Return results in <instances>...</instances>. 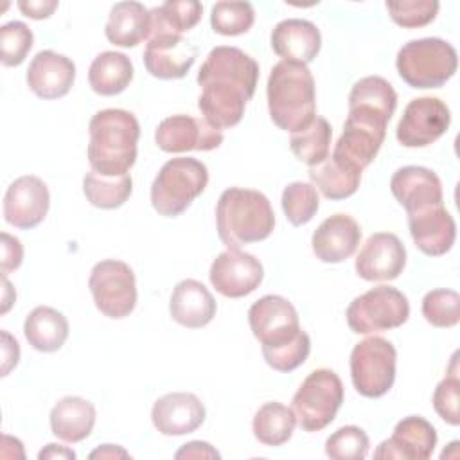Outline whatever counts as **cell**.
Returning <instances> with one entry per match:
<instances>
[{
    "label": "cell",
    "instance_id": "obj_4",
    "mask_svg": "<svg viewBox=\"0 0 460 460\" xmlns=\"http://www.w3.org/2000/svg\"><path fill=\"white\" fill-rule=\"evenodd\" d=\"M395 66L401 79L411 88H440L455 75L458 56L446 40L420 38L399 49Z\"/></svg>",
    "mask_w": 460,
    "mask_h": 460
},
{
    "label": "cell",
    "instance_id": "obj_29",
    "mask_svg": "<svg viewBox=\"0 0 460 460\" xmlns=\"http://www.w3.org/2000/svg\"><path fill=\"white\" fill-rule=\"evenodd\" d=\"M23 334L32 349L40 352H56L68 338V320L58 309L40 305L27 314Z\"/></svg>",
    "mask_w": 460,
    "mask_h": 460
},
{
    "label": "cell",
    "instance_id": "obj_41",
    "mask_svg": "<svg viewBox=\"0 0 460 460\" xmlns=\"http://www.w3.org/2000/svg\"><path fill=\"white\" fill-rule=\"evenodd\" d=\"M368 446V435L361 428L343 426L325 440V455L332 460H363Z\"/></svg>",
    "mask_w": 460,
    "mask_h": 460
},
{
    "label": "cell",
    "instance_id": "obj_38",
    "mask_svg": "<svg viewBox=\"0 0 460 460\" xmlns=\"http://www.w3.org/2000/svg\"><path fill=\"white\" fill-rule=\"evenodd\" d=\"M320 207L318 192L313 183L293 181L282 190V210L293 226L309 223Z\"/></svg>",
    "mask_w": 460,
    "mask_h": 460
},
{
    "label": "cell",
    "instance_id": "obj_13",
    "mask_svg": "<svg viewBox=\"0 0 460 460\" xmlns=\"http://www.w3.org/2000/svg\"><path fill=\"white\" fill-rule=\"evenodd\" d=\"M155 142L165 153L212 151L223 144V133L203 119L180 113L158 124Z\"/></svg>",
    "mask_w": 460,
    "mask_h": 460
},
{
    "label": "cell",
    "instance_id": "obj_12",
    "mask_svg": "<svg viewBox=\"0 0 460 460\" xmlns=\"http://www.w3.org/2000/svg\"><path fill=\"white\" fill-rule=\"evenodd\" d=\"M208 277L217 293L228 298H241L259 288L264 270L261 261L252 253L228 248L212 261Z\"/></svg>",
    "mask_w": 460,
    "mask_h": 460
},
{
    "label": "cell",
    "instance_id": "obj_42",
    "mask_svg": "<svg viewBox=\"0 0 460 460\" xmlns=\"http://www.w3.org/2000/svg\"><path fill=\"white\" fill-rule=\"evenodd\" d=\"M460 379H458V367H456V354H453V361L449 367L447 376L437 385L433 392V408L442 420L451 426L460 424Z\"/></svg>",
    "mask_w": 460,
    "mask_h": 460
},
{
    "label": "cell",
    "instance_id": "obj_18",
    "mask_svg": "<svg viewBox=\"0 0 460 460\" xmlns=\"http://www.w3.org/2000/svg\"><path fill=\"white\" fill-rule=\"evenodd\" d=\"M437 446V431L424 417L410 415L399 420L390 438L383 440L374 451L376 458L426 460Z\"/></svg>",
    "mask_w": 460,
    "mask_h": 460
},
{
    "label": "cell",
    "instance_id": "obj_50",
    "mask_svg": "<svg viewBox=\"0 0 460 460\" xmlns=\"http://www.w3.org/2000/svg\"><path fill=\"white\" fill-rule=\"evenodd\" d=\"M128 456L129 453L126 449L113 444H104L90 453V458H128Z\"/></svg>",
    "mask_w": 460,
    "mask_h": 460
},
{
    "label": "cell",
    "instance_id": "obj_48",
    "mask_svg": "<svg viewBox=\"0 0 460 460\" xmlns=\"http://www.w3.org/2000/svg\"><path fill=\"white\" fill-rule=\"evenodd\" d=\"M2 354H4V365H2V376H7L13 367H16L20 358V347L18 341L13 340L5 331H2Z\"/></svg>",
    "mask_w": 460,
    "mask_h": 460
},
{
    "label": "cell",
    "instance_id": "obj_32",
    "mask_svg": "<svg viewBox=\"0 0 460 460\" xmlns=\"http://www.w3.org/2000/svg\"><path fill=\"white\" fill-rule=\"evenodd\" d=\"M296 426L295 411L280 402H266L262 404L252 422V429L255 438L264 446H282L286 444Z\"/></svg>",
    "mask_w": 460,
    "mask_h": 460
},
{
    "label": "cell",
    "instance_id": "obj_30",
    "mask_svg": "<svg viewBox=\"0 0 460 460\" xmlns=\"http://www.w3.org/2000/svg\"><path fill=\"white\" fill-rule=\"evenodd\" d=\"M133 79L131 59L115 50H104L90 65L88 83L99 95L110 97L124 92Z\"/></svg>",
    "mask_w": 460,
    "mask_h": 460
},
{
    "label": "cell",
    "instance_id": "obj_9",
    "mask_svg": "<svg viewBox=\"0 0 460 460\" xmlns=\"http://www.w3.org/2000/svg\"><path fill=\"white\" fill-rule=\"evenodd\" d=\"M95 307L108 318H126L137 305V282L133 270L117 259L97 262L88 279Z\"/></svg>",
    "mask_w": 460,
    "mask_h": 460
},
{
    "label": "cell",
    "instance_id": "obj_45",
    "mask_svg": "<svg viewBox=\"0 0 460 460\" xmlns=\"http://www.w3.org/2000/svg\"><path fill=\"white\" fill-rule=\"evenodd\" d=\"M23 261V246L22 243L9 235L7 232H2V277H7L13 270L20 268Z\"/></svg>",
    "mask_w": 460,
    "mask_h": 460
},
{
    "label": "cell",
    "instance_id": "obj_2",
    "mask_svg": "<svg viewBox=\"0 0 460 460\" xmlns=\"http://www.w3.org/2000/svg\"><path fill=\"white\" fill-rule=\"evenodd\" d=\"M266 95L270 117L284 131L296 133L316 117L314 79L304 63L279 61L270 72Z\"/></svg>",
    "mask_w": 460,
    "mask_h": 460
},
{
    "label": "cell",
    "instance_id": "obj_1",
    "mask_svg": "<svg viewBox=\"0 0 460 460\" xmlns=\"http://www.w3.org/2000/svg\"><path fill=\"white\" fill-rule=\"evenodd\" d=\"M88 162L102 176H122L137 160L140 124L131 111L108 108L97 111L88 124Z\"/></svg>",
    "mask_w": 460,
    "mask_h": 460
},
{
    "label": "cell",
    "instance_id": "obj_43",
    "mask_svg": "<svg viewBox=\"0 0 460 460\" xmlns=\"http://www.w3.org/2000/svg\"><path fill=\"white\" fill-rule=\"evenodd\" d=\"M438 7L440 4L435 0L386 2L390 18L404 29H417L431 23L438 13Z\"/></svg>",
    "mask_w": 460,
    "mask_h": 460
},
{
    "label": "cell",
    "instance_id": "obj_44",
    "mask_svg": "<svg viewBox=\"0 0 460 460\" xmlns=\"http://www.w3.org/2000/svg\"><path fill=\"white\" fill-rule=\"evenodd\" d=\"M311 352V340L307 332H300L293 341L277 347V349H266L262 350L264 361L279 372H293L298 368Z\"/></svg>",
    "mask_w": 460,
    "mask_h": 460
},
{
    "label": "cell",
    "instance_id": "obj_47",
    "mask_svg": "<svg viewBox=\"0 0 460 460\" xmlns=\"http://www.w3.org/2000/svg\"><path fill=\"white\" fill-rule=\"evenodd\" d=\"M221 455L208 444L201 440H192L189 444H183L176 453L174 458H219Z\"/></svg>",
    "mask_w": 460,
    "mask_h": 460
},
{
    "label": "cell",
    "instance_id": "obj_31",
    "mask_svg": "<svg viewBox=\"0 0 460 460\" xmlns=\"http://www.w3.org/2000/svg\"><path fill=\"white\" fill-rule=\"evenodd\" d=\"M203 5L198 0H167L158 7L149 9L151 31L156 34H181L190 31L201 20Z\"/></svg>",
    "mask_w": 460,
    "mask_h": 460
},
{
    "label": "cell",
    "instance_id": "obj_7",
    "mask_svg": "<svg viewBox=\"0 0 460 460\" xmlns=\"http://www.w3.org/2000/svg\"><path fill=\"white\" fill-rule=\"evenodd\" d=\"M397 352L392 341L370 336L356 343L350 352L352 385L363 397H383L395 381Z\"/></svg>",
    "mask_w": 460,
    "mask_h": 460
},
{
    "label": "cell",
    "instance_id": "obj_40",
    "mask_svg": "<svg viewBox=\"0 0 460 460\" xmlns=\"http://www.w3.org/2000/svg\"><path fill=\"white\" fill-rule=\"evenodd\" d=\"M32 31L23 22H7L0 27V59L4 66H18L32 49Z\"/></svg>",
    "mask_w": 460,
    "mask_h": 460
},
{
    "label": "cell",
    "instance_id": "obj_36",
    "mask_svg": "<svg viewBox=\"0 0 460 460\" xmlns=\"http://www.w3.org/2000/svg\"><path fill=\"white\" fill-rule=\"evenodd\" d=\"M349 106H368L392 119L397 108V93L385 77L367 75L352 86Z\"/></svg>",
    "mask_w": 460,
    "mask_h": 460
},
{
    "label": "cell",
    "instance_id": "obj_49",
    "mask_svg": "<svg viewBox=\"0 0 460 460\" xmlns=\"http://www.w3.org/2000/svg\"><path fill=\"white\" fill-rule=\"evenodd\" d=\"M38 458L40 460H43V458H70V460H74L75 453L59 444H47V447L38 453Z\"/></svg>",
    "mask_w": 460,
    "mask_h": 460
},
{
    "label": "cell",
    "instance_id": "obj_21",
    "mask_svg": "<svg viewBox=\"0 0 460 460\" xmlns=\"http://www.w3.org/2000/svg\"><path fill=\"white\" fill-rule=\"evenodd\" d=\"M153 426L167 437L196 431L205 420L203 402L189 392L165 394L155 401L151 410Z\"/></svg>",
    "mask_w": 460,
    "mask_h": 460
},
{
    "label": "cell",
    "instance_id": "obj_17",
    "mask_svg": "<svg viewBox=\"0 0 460 460\" xmlns=\"http://www.w3.org/2000/svg\"><path fill=\"white\" fill-rule=\"evenodd\" d=\"M198 50L181 34L151 36L144 50L146 70L158 79H181L194 65Z\"/></svg>",
    "mask_w": 460,
    "mask_h": 460
},
{
    "label": "cell",
    "instance_id": "obj_39",
    "mask_svg": "<svg viewBox=\"0 0 460 460\" xmlns=\"http://www.w3.org/2000/svg\"><path fill=\"white\" fill-rule=\"evenodd\" d=\"M422 316L433 327H455L460 322V295L453 289L428 291L422 298Z\"/></svg>",
    "mask_w": 460,
    "mask_h": 460
},
{
    "label": "cell",
    "instance_id": "obj_25",
    "mask_svg": "<svg viewBox=\"0 0 460 460\" xmlns=\"http://www.w3.org/2000/svg\"><path fill=\"white\" fill-rule=\"evenodd\" d=\"M322 47L318 27L309 20L288 18L279 22L271 31V49L286 61L311 63Z\"/></svg>",
    "mask_w": 460,
    "mask_h": 460
},
{
    "label": "cell",
    "instance_id": "obj_3",
    "mask_svg": "<svg viewBox=\"0 0 460 460\" xmlns=\"http://www.w3.org/2000/svg\"><path fill=\"white\" fill-rule=\"evenodd\" d=\"M216 225L221 243L237 250L243 244L270 237L275 226V214L262 192L230 187L217 199Z\"/></svg>",
    "mask_w": 460,
    "mask_h": 460
},
{
    "label": "cell",
    "instance_id": "obj_24",
    "mask_svg": "<svg viewBox=\"0 0 460 460\" xmlns=\"http://www.w3.org/2000/svg\"><path fill=\"white\" fill-rule=\"evenodd\" d=\"M361 228L347 214L329 216L314 230L311 244L316 259L336 264L349 259L359 246Z\"/></svg>",
    "mask_w": 460,
    "mask_h": 460
},
{
    "label": "cell",
    "instance_id": "obj_8",
    "mask_svg": "<svg viewBox=\"0 0 460 460\" xmlns=\"http://www.w3.org/2000/svg\"><path fill=\"white\" fill-rule=\"evenodd\" d=\"M347 323L356 334L401 327L410 316L408 298L392 286H376L356 296L347 307Z\"/></svg>",
    "mask_w": 460,
    "mask_h": 460
},
{
    "label": "cell",
    "instance_id": "obj_14",
    "mask_svg": "<svg viewBox=\"0 0 460 460\" xmlns=\"http://www.w3.org/2000/svg\"><path fill=\"white\" fill-rule=\"evenodd\" d=\"M50 205V194L45 181L38 176H20L5 190L4 219L20 230L38 226Z\"/></svg>",
    "mask_w": 460,
    "mask_h": 460
},
{
    "label": "cell",
    "instance_id": "obj_6",
    "mask_svg": "<svg viewBox=\"0 0 460 460\" xmlns=\"http://www.w3.org/2000/svg\"><path fill=\"white\" fill-rule=\"evenodd\" d=\"M343 402V385L334 370L316 368L293 395V411L304 431L327 428Z\"/></svg>",
    "mask_w": 460,
    "mask_h": 460
},
{
    "label": "cell",
    "instance_id": "obj_26",
    "mask_svg": "<svg viewBox=\"0 0 460 460\" xmlns=\"http://www.w3.org/2000/svg\"><path fill=\"white\" fill-rule=\"evenodd\" d=\"M217 304L212 293L194 279H185L176 284L169 300L172 320L189 329H199L212 322Z\"/></svg>",
    "mask_w": 460,
    "mask_h": 460
},
{
    "label": "cell",
    "instance_id": "obj_34",
    "mask_svg": "<svg viewBox=\"0 0 460 460\" xmlns=\"http://www.w3.org/2000/svg\"><path fill=\"white\" fill-rule=\"evenodd\" d=\"M309 178L327 199H345L358 190L361 172L350 171L327 156L318 165L309 167Z\"/></svg>",
    "mask_w": 460,
    "mask_h": 460
},
{
    "label": "cell",
    "instance_id": "obj_16",
    "mask_svg": "<svg viewBox=\"0 0 460 460\" xmlns=\"http://www.w3.org/2000/svg\"><path fill=\"white\" fill-rule=\"evenodd\" d=\"M201 93L198 97V108L216 129H228L241 122L246 102L252 95L239 84L225 79H210L199 84Z\"/></svg>",
    "mask_w": 460,
    "mask_h": 460
},
{
    "label": "cell",
    "instance_id": "obj_37",
    "mask_svg": "<svg viewBox=\"0 0 460 460\" xmlns=\"http://www.w3.org/2000/svg\"><path fill=\"white\" fill-rule=\"evenodd\" d=\"M255 11L250 2H217L210 11L214 32L223 36H239L252 29Z\"/></svg>",
    "mask_w": 460,
    "mask_h": 460
},
{
    "label": "cell",
    "instance_id": "obj_10",
    "mask_svg": "<svg viewBox=\"0 0 460 460\" xmlns=\"http://www.w3.org/2000/svg\"><path fill=\"white\" fill-rule=\"evenodd\" d=\"M248 323L262 350L282 347L302 332L296 309L279 295H264L253 302L248 309Z\"/></svg>",
    "mask_w": 460,
    "mask_h": 460
},
{
    "label": "cell",
    "instance_id": "obj_11",
    "mask_svg": "<svg viewBox=\"0 0 460 460\" xmlns=\"http://www.w3.org/2000/svg\"><path fill=\"white\" fill-rule=\"evenodd\" d=\"M451 113L438 97L411 99L399 119L395 137L404 147H426L449 128Z\"/></svg>",
    "mask_w": 460,
    "mask_h": 460
},
{
    "label": "cell",
    "instance_id": "obj_19",
    "mask_svg": "<svg viewBox=\"0 0 460 460\" xmlns=\"http://www.w3.org/2000/svg\"><path fill=\"white\" fill-rule=\"evenodd\" d=\"M408 226L415 246L429 257L447 253L456 239V225L444 203L408 214Z\"/></svg>",
    "mask_w": 460,
    "mask_h": 460
},
{
    "label": "cell",
    "instance_id": "obj_5",
    "mask_svg": "<svg viewBox=\"0 0 460 460\" xmlns=\"http://www.w3.org/2000/svg\"><path fill=\"white\" fill-rule=\"evenodd\" d=\"M208 169L203 162L180 156L162 165L151 185V205L165 217H176L205 190Z\"/></svg>",
    "mask_w": 460,
    "mask_h": 460
},
{
    "label": "cell",
    "instance_id": "obj_28",
    "mask_svg": "<svg viewBox=\"0 0 460 460\" xmlns=\"http://www.w3.org/2000/svg\"><path fill=\"white\" fill-rule=\"evenodd\" d=\"M151 16L149 9L140 2H117L108 16L104 34L110 43L117 47H137L149 38Z\"/></svg>",
    "mask_w": 460,
    "mask_h": 460
},
{
    "label": "cell",
    "instance_id": "obj_33",
    "mask_svg": "<svg viewBox=\"0 0 460 460\" xmlns=\"http://www.w3.org/2000/svg\"><path fill=\"white\" fill-rule=\"evenodd\" d=\"M133 181L129 174L122 176H102L90 171L83 178V192L90 205L104 210L122 207L131 196Z\"/></svg>",
    "mask_w": 460,
    "mask_h": 460
},
{
    "label": "cell",
    "instance_id": "obj_20",
    "mask_svg": "<svg viewBox=\"0 0 460 460\" xmlns=\"http://www.w3.org/2000/svg\"><path fill=\"white\" fill-rule=\"evenodd\" d=\"M27 86L40 99L65 97L75 81V65L70 58L54 50L38 52L25 74Z\"/></svg>",
    "mask_w": 460,
    "mask_h": 460
},
{
    "label": "cell",
    "instance_id": "obj_46",
    "mask_svg": "<svg viewBox=\"0 0 460 460\" xmlns=\"http://www.w3.org/2000/svg\"><path fill=\"white\" fill-rule=\"evenodd\" d=\"M56 0H20L18 9L23 13V16L32 20H43L49 18L58 9Z\"/></svg>",
    "mask_w": 460,
    "mask_h": 460
},
{
    "label": "cell",
    "instance_id": "obj_23",
    "mask_svg": "<svg viewBox=\"0 0 460 460\" xmlns=\"http://www.w3.org/2000/svg\"><path fill=\"white\" fill-rule=\"evenodd\" d=\"M390 190L399 205L404 207L406 214L442 203V183L438 176L420 165L397 169L390 180Z\"/></svg>",
    "mask_w": 460,
    "mask_h": 460
},
{
    "label": "cell",
    "instance_id": "obj_27",
    "mask_svg": "<svg viewBox=\"0 0 460 460\" xmlns=\"http://www.w3.org/2000/svg\"><path fill=\"white\" fill-rule=\"evenodd\" d=\"M95 424V408L90 401L66 395L59 399L50 410V429L63 442H81L84 440Z\"/></svg>",
    "mask_w": 460,
    "mask_h": 460
},
{
    "label": "cell",
    "instance_id": "obj_35",
    "mask_svg": "<svg viewBox=\"0 0 460 460\" xmlns=\"http://www.w3.org/2000/svg\"><path fill=\"white\" fill-rule=\"evenodd\" d=\"M331 138H332V128L327 122V119L314 117V120L307 128L296 133H291L289 147L300 162L313 167L329 156Z\"/></svg>",
    "mask_w": 460,
    "mask_h": 460
},
{
    "label": "cell",
    "instance_id": "obj_22",
    "mask_svg": "<svg viewBox=\"0 0 460 460\" xmlns=\"http://www.w3.org/2000/svg\"><path fill=\"white\" fill-rule=\"evenodd\" d=\"M210 79H225L244 88L252 97L259 81L257 61L237 47L219 45L212 49L198 72V84Z\"/></svg>",
    "mask_w": 460,
    "mask_h": 460
},
{
    "label": "cell",
    "instance_id": "obj_15",
    "mask_svg": "<svg viewBox=\"0 0 460 460\" xmlns=\"http://www.w3.org/2000/svg\"><path fill=\"white\" fill-rule=\"evenodd\" d=\"M406 264V248L395 234H372L356 257V273L368 282L394 280Z\"/></svg>",
    "mask_w": 460,
    "mask_h": 460
}]
</instances>
